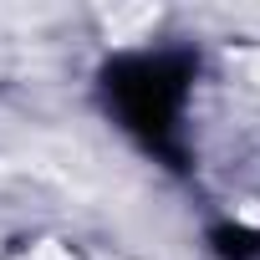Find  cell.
Returning a JSON list of instances; mask_svg holds the SVG:
<instances>
[{
  "mask_svg": "<svg viewBox=\"0 0 260 260\" xmlns=\"http://www.w3.org/2000/svg\"><path fill=\"white\" fill-rule=\"evenodd\" d=\"M107 97L122 117V127L164 153L179 158V117L189 97V61L184 56H133L107 72Z\"/></svg>",
  "mask_w": 260,
  "mask_h": 260,
  "instance_id": "obj_1",
  "label": "cell"
}]
</instances>
